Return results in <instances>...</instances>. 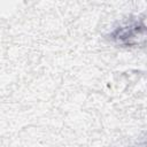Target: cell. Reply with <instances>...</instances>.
I'll return each instance as SVG.
<instances>
[{
  "label": "cell",
  "instance_id": "1",
  "mask_svg": "<svg viewBox=\"0 0 147 147\" xmlns=\"http://www.w3.org/2000/svg\"><path fill=\"white\" fill-rule=\"evenodd\" d=\"M109 38L114 44L122 47H133L144 44L146 39L145 18L124 22L109 33Z\"/></svg>",
  "mask_w": 147,
  "mask_h": 147
}]
</instances>
